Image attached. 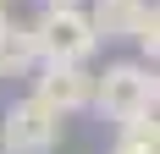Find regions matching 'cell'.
Wrapping results in <instances>:
<instances>
[{"label":"cell","mask_w":160,"mask_h":154,"mask_svg":"<svg viewBox=\"0 0 160 154\" xmlns=\"http://www.w3.org/2000/svg\"><path fill=\"white\" fill-rule=\"evenodd\" d=\"M155 0H94V11H88V28L94 39H132L138 22L149 17Z\"/></svg>","instance_id":"5b68a950"},{"label":"cell","mask_w":160,"mask_h":154,"mask_svg":"<svg viewBox=\"0 0 160 154\" xmlns=\"http://www.w3.org/2000/svg\"><path fill=\"white\" fill-rule=\"evenodd\" d=\"M94 110L111 121H132V116H155V72L144 61H116L94 77Z\"/></svg>","instance_id":"7a4b0ae2"},{"label":"cell","mask_w":160,"mask_h":154,"mask_svg":"<svg viewBox=\"0 0 160 154\" xmlns=\"http://www.w3.org/2000/svg\"><path fill=\"white\" fill-rule=\"evenodd\" d=\"M39 66V50H33V33L17 28L11 17L0 22V77H28Z\"/></svg>","instance_id":"8992f818"},{"label":"cell","mask_w":160,"mask_h":154,"mask_svg":"<svg viewBox=\"0 0 160 154\" xmlns=\"http://www.w3.org/2000/svg\"><path fill=\"white\" fill-rule=\"evenodd\" d=\"M132 39H138V50L155 61V50H160V11H155V6H149V17L138 22V33H132Z\"/></svg>","instance_id":"ba28073f"},{"label":"cell","mask_w":160,"mask_h":154,"mask_svg":"<svg viewBox=\"0 0 160 154\" xmlns=\"http://www.w3.org/2000/svg\"><path fill=\"white\" fill-rule=\"evenodd\" d=\"M61 138V116L44 110L39 99H17L6 110V127H0V154H50Z\"/></svg>","instance_id":"3957f363"},{"label":"cell","mask_w":160,"mask_h":154,"mask_svg":"<svg viewBox=\"0 0 160 154\" xmlns=\"http://www.w3.org/2000/svg\"><path fill=\"white\" fill-rule=\"evenodd\" d=\"M0 22H6V0H0Z\"/></svg>","instance_id":"30bf717a"},{"label":"cell","mask_w":160,"mask_h":154,"mask_svg":"<svg viewBox=\"0 0 160 154\" xmlns=\"http://www.w3.org/2000/svg\"><path fill=\"white\" fill-rule=\"evenodd\" d=\"M111 154H160V127H155V116H132V121H122V138H116Z\"/></svg>","instance_id":"52a82bcc"},{"label":"cell","mask_w":160,"mask_h":154,"mask_svg":"<svg viewBox=\"0 0 160 154\" xmlns=\"http://www.w3.org/2000/svg\"><path fill=\"white\" fill-rule=\"evenodd\" d=\"M50 11H66V6H83V0H44Z\"/></svg>","instance_id":"9c48e42d"},{"label":"cell","mask_w":160,"mask_h":154,"mask_svg":"<svg viewBox=\"0 0 160 154\" xmlns=\"http://www.w3.org/2000/svg\"><path fill=\"white\" fill-rule=\"evenodd\" d=\"M33 99H39L44 110H55V116L88 110L94 105V72H83V66H39Z\"/></svg>","instance_id":"277c9868"},{"label":"cell","mask_w":160,"mask_h":154,"mask_svg":"<svg viewBox=\"0 0 160 154\" xmlns=\"http://www.w3.org/2000/svg\"><path fill=\"white\" fill-rule=\"evenodd\" d=\"M28 33H33V50H39L44 66H83L99 50V39H94V28H88V11H83V6H66V11H50V6H44V17H39Z\"/></svg>","instance_id":"6da1fadb"}]
</instances>
